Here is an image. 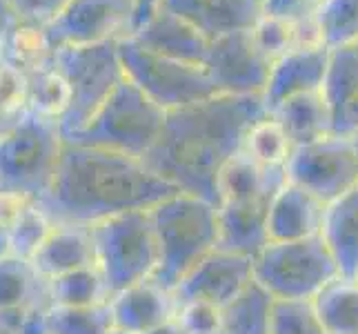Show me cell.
<instances>
[{"label": "cell", "mask_w": 358, "mask_h": 334, "mask_svg": "<svg viewBox=\"0 0 358 334\" xmlns=\"http://www.w3.org/2000/svg\"><path fill=\"white\" fill-rule=\"evenodd\" d=\"M269 111L263 96L218 94L167 111L165 127L143 160L160 179L218 205V176L236 156L256 120Z\"/></svg>", "instance_id": "1"}, {"label": "cell", "mask_w": 358, "mask_h": 334, "mask_svg": "<svg viewBox=\"0 0 358 334\" xmlns=\"http://www.w3.org/2000/svg\"><path fill=\"white\" fill-rule=\"evenodd\" d=\"M176 192L143 158L65 143L56 179L38 205L54 223L92 228L131 209H152Z\"/></svg>", "instance_id": "2"}, {"label": "cell", "mask_w": 358, "mask_h": 334, "mask_svg": "<svg viewBox=\"0 0 358 334\" xmlns=\"http://www.w3.org/2000/svg\"><path fill=\"white\" fill-rule=\"evenodd\" d=\"M158 239L154 281L174 292L178 283L218 247V205L189 192H176L152 209Z\"/></svg>", "instance_id": "3"}, {"label": "cell", "mask_w": 358, "mask_h": 334, "mask_svg": "<svg viewBox=\"0 0 358 334\" xmlns=\"http://www.w3.org/2000/svg\"><path fill=\"white\" fill-rule=\"evenodd\" d=\"M63 150L60 120L27 111L0 136V190L41 201L56 179Z\"/></svg>", "instance_id": "4"}, {"label": "cell", "mask_w": 358, "mask_h": 334, "mask_svg": "<svg viewBox=\"0 0 358 334\" xmlns=\"http://www.w3.org/2000/svg\"><path fill=\"white\" fill-rule=\"evenodd\" d=\"M165 120L167 111L125 78L87 125L67 136L65 143L145 158L156 145Z\"/></svg>", "instance_id": "5"}, {"label": "cell", "mask_w": 358, "mask_h": 334, "mask_svg": "<svg viewBox=\"0 0 358 334\" xmlns=\"http://www.w3.org/2000/svg\"><path fill=\"white\" fill-rule=\"evenodd\" d=\"M92 239L109 294L154 279L160 254L150 209H131L96 223Z\"/></svg>", "instance_id": "6"}, {"label": "cell", "mask_w": 358, "mask_h": 334, "mask_svg": "<svg viewBox=\"0 0 358 334\" xmlns=\"http://www.w3.org/2000/svg\"><path fill=\"white\" fill-rule=\"evenodd\" d=\"M338 277V265L323 237L269 241L254 258V279L274 299L314 301Z\"/></svg>", "instance_id": "7"}, {"label": "cell", "mask_w": 358, "mask_h": 334, "mask_svg": "<svg viewBox=\"0 0 358 334\" xmlns=\"http://www.w3.org/2000/svg\"><path fill=\"white\" fill-rule=\"evenodd\" d=\"M118 43H103L90 47L56 49V65L69 85V107L60 118L65 139L80 132L96 116L107 98L127 78L122 67Z\"/></svg>", "instance_id": "8"}, {"label": "cell", "mask_w": 358, "mask_h": 334, "mask_svg": "<svg viewBox=\"0 0 358 334\" xmlns=\"http://www.w3.org/2000/svg\"><path fill=\"white\" fill-rule=\"evenodd\" d=\"M127 78L165 111L182 109L218 96L205 65L185 63L136 43L131 36L118 43Z\"/></svg>", "instance_id": "9"}, {"label": "cell", "mask_w": 358, "mask_h": 334, "mask_svg": "<svg viewBox=\"0 0 358 334\" xmlns=\"http://www.w3.org/2000/svg\"><path fill=\"white\" fill-rule=\"evenodd\" d=\"M287 181L334 203L358 188V145L354 136L329 134L325 139L294 147L285 165Z\"/></svg>", "instance_id": "10"}, {"label": "cell", "mask_w": 358, "mask_h": 334, "mask_svg": "<svg viewBox=\"0 0 358 334\" xmlns=\"http://www.w3.org/2000/svg\"><path fill=\"white\" fill-rule=\"evenodd\" d=\"M134 0H71L60 16L43 29L47 45L90 47L131 36Z\"/></svg>", "instance_id": "11"}, {"label": "cell", "mask_w": 358, "mask_h": 334, "mask_svg": "<svg viewBox=\"0 0 358 334\" xmlns=\"http://www.w3.org/2000/svg\"><path fill=\"white\" fill-rule=\"evenodd\" d=\"M271 65L274 63L258 47L252 29L212 41L205 60V69L218 94L229 96H263Z\"/></svg>", "instance_id": "12"}, {"label": "cell", "mask_w": 358, "mask_h": 334, "mask_svg": "<svg viewBox=\"0 0 358 334\" xmlns=\"http://www.w3.org/2000/svg\"><path fill=\"white\" fill-rule=\"evenodd\" d=\"M252 281H254V258L216 247L212 254H207L178 283V288L174 290L176 305L187 301H205L218 307H225Z\"/></svg>", "instance_id": "13"}, {"label": "cell", "mask_w": 358, "mask_h": 334, "mask_svg": "<svg viewBox=\"0 0 358 334\" xmlns=\"http://www.w3.org/2000/svg\"><path fill=\"white\" fill-rule=\"evenodd\" d=\"M329 63L327 47H299L274 60L263 92V103L269 114L289 98L320 92Z\"/></svg>", "instance_id": "14"}, {"label": "cell", "mask_w": 358, "mask_h": 334, "mask_svg": "<svg viewBox=\"0 0 358 334\" xmlns=\"http://www.w3.org/2000/svg\"><path fill=\"white\" fill-rule=\"evenodd\" d=\"M327 203L296 183H285L274 194L267 212L269 241H305L320 237Z\"/></svg>", "instance_id": "15"}, {"label": "cell", "mask_w": 358, "mask_h": 334, "mask_svg": "<svg viewBox=\"0 0 358 334\" xmlns=\"http://www.w3.org/2000/svg\"><path fill=\"white\" fill-rule=\"evenodd\" d=\"M116 328L129 334H145L176 319V296L154 279L120 290L109 296Z\"/></svg>", "instance_id": "16"}, {"label": "cell", "mask_w": 358, "mask_h": 334, "mask_svg": "<svg viewBox=\"0 0 358 334\" xmlns=\"http://www.w3.org/2000/svg\"><path fill=\"white\" fill-rule=\"evenodd\" d=\"M160 9L182 16L209 41L252 29L263 16L258 0H165Z\"/></svg>", "instance_id": "17"}, {"label": "cell", "mask_w": 358, "mask_h": 334, "mask_svg": "<svg viewBox=\"0 0 358 334\" xmlns=\"http://www.w3.org/2000/svg\"><path fill=\"white\" fill-rule=\"evenodd\" d=\"M131 39L156 54L194 65H205L209 47H212L207 36L169 9H158L138 32L131 34Z\"/></svg>", "instance_id": "18"}, {"label": "cell", "mask_w": 358, "mask_h": 334, "mask_svg": "<svg viewBox=\"0 0 358 334\" xmlns=\"http://www.w3.org/2000/svg\"><path fill=\"white\" fill-rule=\"evenodd\" d=\"M31 265L45 281L69 274L73 270L96 265L92 228L73 225V223H56L52 234L41 245V250L31 256Z\"/></svg>", "instance_id": "19"}, {"label": "cell", "mask_w": 358, "mask_h": 334, "mask_svg": "<svg viewBox=\"0 0 358 334\" xmlns=\"http://www.w3.org/2000/svg\"><path fill=\"white\" fill-rule=\"evenodd\" d=\"M287 183L285 167H265L247 154L238 152L220 169L218 205L220 203H250L271 201L274 194Z\"/></svg>", "instance_id": "20"}, {"label": "cell", "mask_w": 358, "mask_h": 334, "mask_svg": "<svg viewBox=\"0 0 358 334\" xmlns=\"http://www.w3.org/2000/svg\"><path fill=\"white\" fill-rule=\"evenodd\" d=\"M271 201L220 203L218 205V247L241 256L256 258L269 243L267 212Z\"/></svg>", "instance_id": "21"}, {"label": "cell", "mask_w": 358, "mask_h": 334, "mask_svg": "<svg viewBox=\"0 0 358 334\" xmlns=\"http://www.w3.org/2000/svg\"><path fill=\"white\" fill-rule=\"evenodd\" d=\"M341 277L358 281V188L327 205L323 232Z\"/></svg>", "instance_id": "22"}, {"label": "cell", "mask_w": 358, "mask_h": 334, "mask_svg": "<svg viewBox=\"0 0 358 334\" xmlns=\"http://www.w3.org/2000/svg\"><path fill=\"white\" fill-rule=\"evenodd\" d=\"M271 116L278 118V123L282 125V130L287 132L294 147L314 143V141L325 139L329 134H334L331 114L320 92L289 98V101L282 103Z\"/></svg>", "instance_id": "23"}, {"label": "cell", "mask_w": 358, "mask_h": 334, "mask_svg": "<svg viewBox=\"0 0 358 334\" xmlns=\"http://www.w3.org/2000/svg\"><path fill=\"white\" fill-rule=\"evenodd\" d=\"M320 94L331 114L334 134H341L343 120L358 98V52L354 47L329 49V63Z\"/></svg>", "instance_id": "24"}, {"label": "cell", "mask_w": 358, "mask_h": 334, "mask_svg": "<svg viewBox=\"0 0 358 334\" xmlns=\"http://www.w3.org/2000/svg\"><path fill=\"white\" fill-rule=\"evenodd\" d=\"M276 299L256 279L223 307L220 334H271Z\"/></svg>", "instance_id": "25"}, {"label": "cell", "mask_w": 358, "mask_h": 334, "mask_svg": "<svg viewBox=\"0 0 358 334\" xmlns=\"http://www.w3.org/2000/svg\"><path fill=\"white\" fill-rule=\"evenodd\" d=\"M43 299H49L47 281L41 279L29 258L11 252L0 256V312L29 307Z\"/></svg>", "instance_id": "26"}, {"label": "cell", "mask_w": 358, "mask_h": 334, "mask_svg": "<svg viewBox=\"0 0 358 334\" xmlns=\"http://www.w3.org/2000/svg\"><path fill=\"white\" fill-rule=\"evenodd\" d=\"M327 334H358V281L338 277L314 299Z\"/></svg>", "instance_id": "27"}, {"label": "cell", "mask_w": 358, "mask_h": 334, "mask_svg": "<svg viewBox=\"0 0 358 334\" xmlns=\"http://www.w3.org/2000/svg\"><path fill=\"white\" fill-rule=\"evenodd\" d=\"M54 305H96L109 301V290L98 265L73 270L69 274L47 281Z\"/></svg>", "instance_id": "28"}, {"label": "cell", "mask_w": 358, "mask_h": 334, "mask_svg": "<svg viewBox=\"0 0 358 334\" xmlns=\"http://www.w3.org/2000/svg\"><path fill=\"white\" fill-rule=\"evenodd\" d=\"M116 328L112 305H54L49 307V334H107Z\"/></svg>", "instance_id": "29"}, {"label": "cell", "mask_w": 358, "mask_h": 334, "mask_svg": "<svg viewBox=\"0 0 358 334\" xmlns=\"http://www.w3.org/2000/svg\"><path fill=\"white\" fill-rule=\"evenodd\" d=\"M29 81V111L60 120L69 107V85L63 71L56 65V54L52 63L27 74Z\"/></svg>", "instance_id": "30"}, {"label": "cell", "mask_w": 358, "mask_h": 334, "mask_svg": "<svg viewBox=\"0 0 358 334\" xmlns=\"http://www.w3.org/2000/svg\"><path fill=\"white\" fill-rule=\"evenodd\" d=\"M243 152H247L256 163L265 167H285L294 152V145L278 118L267 114L261 120H256L252 130L247 132Z\"/></svg>", "instance_id": "31"}, {"label": "cell", "mask_w": 358, "mask_h": 334, "mask_svg": "<svg viewBox=\"0 0 358 334\" xmlns=\"http://www.w3.org/2000/svg\"><path fill=\"white\" fill-rule=\"evenodd\" d=\"M316 25L327 49L354 47L358 43V0H325Z\"/></svg>", "instance_id": "32"}, {"label": "cell", "mask_w": 358, "mask_h": 334, "mask_svg": "<svg viewBox=\"0 0 358 334\" xmlns=\"http://www.w3.org/2000/svg\"><path fill=\"white\" fill-rule=\"evenodd\" d=\"M56 223L49 218V214L38 205V201L31 203L24 212L20 214V218L7 230L9 234V252L29 258L41 250V245L45 243V239L52 234Z\"/></svg>", "instance_id": "33"}, {"label": "cell", "mask_w": 358, "mask_h": 334, "mask_svg": "<svg viewBox=\"0 0 358 334\" xmlns=\"http://www.w3.org/2000/svg\"><path fill=\"white\" fill-rule=\"evenodd\" d=\"M271 334H327L314 301L276 299L271 314Z\"/></svg>", "instance_id": "34"}, {"label": "cell", "mask_w": 358, "mask_h": 334, "mask_svg": "<svg viewBox=\"0 0 358 334\" xmlns=\"http://www.w3.org/2000/svg\"><path fill=\"white\" fill-rule=\"evenodd\" d=\"M301 22H287L278 18L261 16L258 22L252 27L254 39L258 47L271 58V63L278 60L280 56L289 54L292 49L301 47Z\"/></svg>", "instance_id": "35"}, {"label": "cell", "mask_w": 358, "mask_h": 334, "mask_svg": "<svg viewBox=\"0 0 358 334\" xmlns=\"http://www.w3.org/2000/svg\"><path fill=\"white\" fill-rule=\"evenodd\" d=\"M176 321L180 323L185 334H220L223 307L205 303V301L178 303Z\"/></svg>", "instance_id": "36"}, {"label": "cell", "mask_w": 358, "mask_h": 334, "mask_svg": "<svg viewBox=\"0 0 358 334\" xmlns=\"http://www.w3.org/2000/svg\"><path fill=\"white\" fill-rule=\"evenodd\" d=\"M69 3L71 0H9V5L20 22L41 29L52 25Z\"/></svg>", "instance_id": "37"}, {"label": "cell", "mask_w": 358, "mask_h": 334, "mask_svg": "<svg viewBox=\"0 0 358 334\" xmlns=\"http://www.w3.org/2000/svg\"><path fill=\"white\" fill-rule=\"evenodd\" d=\"M263 16L287 20V22H305L316 18L320 3L318 0H263Z\"/></svg>", "instance_id": "38"}, {"label": "cell", "mask_w": 358, "mask_h": 334, "mask_svg": "<svg viewBox=\"0 0 358 334\" xmlns=\"http://www.w3.org/2000/svg\"><path fill=\"white\" fill-rule=\"evenodd\" d=\"M31 203L36 201L27 199V196H22V194L0 190V228L9 230Z\"/></svg>", "instance_id": "39"}, {"label": "cell", "mask_w": 358, "mask_h": 334, "mask_svg": "<svg viewBox=\"0 0 358 334\" xmlns=\"http://www.w3.org/2000/svg\"><path fill=\"white\" fill-rule=\"evenodd\" d=\"M49 307L52 301L43 299L27 307L18 334H49Z\"/></svg>", "instance_id": "40"}, {"label": "cell", "mask_w": 358, "mask_h": 334, "mask_svg": "<svg viewBox=\"0 0 358 334\" xmlns=\"http://www.w3.org/2000/svg\"><path fill=\"white\" fill-rule=\"evenodd\" d=\"M165 0H134V22H131V34L138 32L143 25L150 20L156 11L163 7Z\"/></svg>", "instance_id": "41"}, {"label": "cell", "mask_w": 358, "mask_h": 334, "mask_svg": "<svg viewBox=\"0 0 358 334\" xmlns=\"http://www.w3.org/2000/svg\"><path fill=\"white\" fill-rule=\"evenodd\" d=\"M18 25V18L11 9L9 0H0V49H3L5 41L9 39V34L14 32V27Z\"/></svg>", "instance_id": "42"}, {"label": "cell", "mask_w": 358, "mask_h": 334, "mask_svg": "<svg viewBox=\"0 0 358 334\" xmlns=\"http://www.w3.org/2000/svg\"><path fill=\"white\" fill-rule=\"evenodd\" d=\"M341 134H348V136H354L358 134V98L352 103L348 116L343 120V127H341Z\"/></svg>", "instance_id": "43"}, {"label": "cell", "mask_w": 358, "mask_h": 334, "mask_svg": "<svg viewBox=\"0 0 358 334\" xmlns=\"http://www.w3.org/2000/svg\"><path fill=\"white\" fill-rule=\"evenodd\" d=\"M145 334H185V332H182V328H180L178 321H176V319H171V321H167V323L158 326V328H154V330H150V332H145Z\"/></svg>", "instance_id": "44"}, {"label": "cell", "mask_w": 358, "mask_h": 334, "mask_svg": "<svg viewBox=\"0 0 358 334\" xmlns=\"http://www.w3.org/2000/svg\"><path fill=\"white\" fill-rule=\"evenodd\" d=\"M22 116H24V114H22ZM22 116H20V118H22ZM20 118H14V116H9L7 111H5L3 107H0V136H3V134H7V132H9L11 127L16 125V123H18Z\"/></svg>", "instance_id": "45"}, {"label": "cell", "mask_w": 358, "mask_h": 334, "mask_svg": "<svg viewBox=\"0 0 358 334\" xmlns=\"http://www.w3.org/2000/svg\"><path fill=\"white\" fill-rule=\"evenodd\" d=\"M107 334H129V332H125V330H120V328H114L112 332H107Z\"/></svg>", "instance_id": "46"}, {"label": "cell", "mask_w": 358, "mask_h": 334, "mask_svg": "<svg viewBox=\"0 0 358 334\" xmlns=\"http://www.w3.org/2000/svg\"><path fill=\"white\" fill-rule=\"evenodd\" d=\"M354 139H356V145H358V134H354Z\"/></svg>", "instance_id": "47"}, {"label": "cell", "mask_w": 358, "mask_h": 334, "mask_svg": "<svg viewBox=\"0 0 358 334\" xmlns=\"http://www.w3.org/2000/svg\"><path fill=\"white\" fill-rule=\"evenodd\" d=\"M354 49H356V52H358V43H356V45H354Z\"/></svg>", "instance_id": "48"}, {"label": "cell", "mask_w": 358, "mask_h": 334, "mask_svg": "<svg viewBox=\"0 0 358 334\" xmlns=\"http://www.w3.org/2000/svg\"><path fill=\"white\" fill-rule=\"evenodd\" d=\"M318 3H320V5H323V3H325V0H318Z\"/></svg>", "instance_id": "49"}, {"label": "cell", "mask_w": 358, "mask_h": 334, "mask_svg": "<svg viewBox=\"0 0 358 334\" xmlns=\"http://www.w3.org/2000/svg\"><path fill=\"white\" fill-rule=\"evenodd\" d=\"M258 3H263V0H258Z\"/></svg>", "instance_id": "50"}]
</instances>
